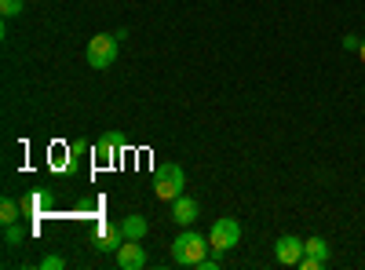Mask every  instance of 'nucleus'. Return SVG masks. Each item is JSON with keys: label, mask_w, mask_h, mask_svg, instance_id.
<instances>
[{"label": "nucleus", "mask_w": 365, "mask_h": 270, "mask_svg": "<svg viewBox=\"0 0 365 270\" xmlns=\"http://www.w3.org/2000/svg\"><path fill=\"white\" fill-rule=\"evenodd\" d=\"M208 252H212L208 234H197V230H190V227L172 242V263H175V266H197Z\"/></svg>", "instance_id": "obj_1"}, {"label": "nucleus", "mask_w": 365, "mask_h": 270, "mask_svg": "<svg viewBox=\"0 0 365 270\" xmlns=\"http://www.w3.org/2000/svg\"><path fill=\"white\" fill-rule=\"evenodd\" d=\"M182 187H187V172H182V165L165 161V165L154 168V197L158 201H175L182 194Z\"/></svg>", "instance_id": "obj_2"}, {"label": "nucleus", "mask_w": 365, "mask_h": 270, "mask_svg": "<svg viewBox=\"0 0 365 270\" xmlns=\"http://www.w3.org/2000/svg\"><path fill=\"white\" fill-rule=\"evenodd\" d=\"M117 51H120V41H117V37L96 33V37L88 41V48H84V58H88L91 70H110V66L117 63Z\"/></svg>", "instance_id": "obj_3"}, {"label": "nucleus", "mask_w": 365, "mask_h": 270, "mask_svg": "<svg viewBox=\"0 0 365 270\" xmlns=\"http://www.w3.org/2000/svg\"><path fill=\"white\" fill-rule=\"evenodd\" d=\"M237 242H241V223H237L234 216H223V219L212 223V230H208V245H212V252H216V256H227Z\"/></svg>", "instance_id": "obj_4"}, {"label": "nucleus", "mask_w": 365, "mask_h": 270, "mask_svg": "<svg viewBox=\"0 0 365 270\" xmlns=\"http://www.w3.org/2000/svg\"><path fill=\"white\" fill-rule=\"evenodd\" d=\"M91 245L99 252H117L125 245V234H120V223H110V219H99L96 223V237H91Z\"/></svg>", "instance_id": "obj_5"}, {"label": "nucleus", "mask_w": 365, "mask_h": 270, "mask_svg": "<svg viewBox=\"0 0 365 270\" xmlns=\"http://www.w3.org/2000/svg\"><path fill=\"white\" fill-rule=\"evenodd\" d=\"M325 263H329V242H325V237H307V242H303L299 266L303 270H322Z\"/></svg>", "instance_id": "obj_6"}, {"label": "nucleus", "mask_w": 365, "mask_h": 270, "mask_svg": "<svg viewBox=\"0 0 365 270\" xmlns=\"http://www.w3.org/2000/svg\"><path fill=\"white\" fill-rule=\"evenodd\" d=\"M274 256H278L282 266H299V259H303V237H296V234H282V237H278V245H274Z\"/></svg>", "instance_id": "obj_7"}, {"label": "nucleus", "mask_w": 365, "mask_h": 270, "mask_svg": "<svg viewBox=\"0 0 365 270\" xmlns=\"http://www.w3.org/2000/svg\"><path fill=\"white\" fill-rule=\"evenodd\" d=\"M113 263H117L120 270H139V266H146V249H143V242H125V245L113 252Z\"/></svg>", "instance_id": "obj_8"}, {"label": "nucleus", "mask_w": 365, "mask_h": 270, "mask_svg": "<svg viewBox=\"0 0 365 270\" xmlns=\"http://www.w3.org/2000/svg\"><path fill=\"white\" fill-rule=\"evenodd\" d=\"M120 132H106L103 139H96V146H91V157H96V165H113L117 154H120Z\"/></svg>", "instance_id": "obj_9"}, {"label": "nucleus", "mask_w": 365, "mask_h": 270, "mask_svg": "<svg viewBox=\"0 0 365 270\" xmlns=\"http://www.w3.org/2000/svg\"><path fill=\"white\" fill-rule=\"evenodd\" d=\"M197 216H201V208H197V201H194V197L179 194V197L172 201V219H175L179 227H190V223H197Z\"/></svg>", "instance_id": "obj_10"}, {"label": "nucleus", "mask_w": 365, "mask_h": 270, "mask_svg": "<svg viewBox=\"0 0 365 270\" xmlns=\"http://www.w3.org/2000/svg\"><path fill=\"white\" fill-rule=\"evenodd\" d=\"M146 230H150V223H146V216H139V212L120 219V234H125V242H143Z\"/></svg>", "instance_id": "obj_11"}, {"label": "nucleus", "mask_w": 365, "mask_h": 270, "mask_svg": "<svg viewBox=\"0 0 365 270\" xmlns=\"http://www.w3.org/2000/svg\"><path fill=\"white\" fill-rule=\"evenodd\" d=\"M22 219V204L19 201H11V197H4V201H0V223H19Z\"/></svg>", "instance_id": "obj_12"}, {"label": "nucleus", "mask_w": 365, "mask_h": 270, "mask_svg": "<svg viewBox=\"0 0 365 270\" xmlns=\"http://www.w3.org/2000/svg\"><path fill=\"white\" fill-rule=\"evenodd\" d=\"M4 242H8L11 249H19V245L26 242V227H22V223H8V227H4Z\"/></svg>", "instance_id": "obj_13"}, {"label": "nucleus", "mask_w": 365, "mask_h": 270, "mask_svg": "<svg viewBox=\"0 0 365 270\" xmlns=\"http://www.w3.org/2000/svg\"><path fill=\"white\" fill-rule=\"evenodd\" d=\"M41 204H44V194H29V197H22V216H37V212H41Z\"/></svg>", "instance_id": "obj_14"}, {"label": "nucleus", "mask_w": 365, "mask_h": 270, "mask_svg": "<svg viewBox=\"0 0 365 270\" xmlns=\"http://www.w3.org/2000/svg\"><path fill=\"white\" fill-rule=\"evenodd\" d=\"M22 8H26V0H0V15H4V19L22 15Z\"/></svg>", "instance_id": "obj_15"}, {"label": "nucleus", "mask_w": 365, "mask_h": 270, "mask_svg": "<svg viewBox=\"0 0 365 270\" xmlns=\"http://www.w3.org/2000/svg\"><path fill=\"white\" fill-rule=\"evenodd\" d=\"M41 266H44V270H63V266H66V259H63V256H44V259H41Z\"/></svg>", "instance_id": "obj_16"}, {"label": "nucleus", "mask_w": 365, "mask_h": 270, "mask_svg": "<svg viewBox=\"0 0 365 270\" xmlns=\"http://www.w3.org/2000/svg\"><path fill=\"white\" fill-rule=\"evenodd\" d=\"M220 263H223V259H220L216 252H212V256H205V259L197 263V270H220Z\"/></svg>", "instance_id": "obj_17"}, {"label": "nucleus", "mask_w": 365, "mask_h": 270, "mask_svg": "<svg viewBox=\"0 0 365 270\" xmlns=\"http://www.w3.org/2000/svg\"><path fill=\"white\" fill-rule=\"evenodd\" d=\"M344 48H347V51H358V48H361V37L347 33V37H344Z\"/></svg>", "instance_id": "obj_18"}, {"label": "nucleus", "mask_w": 365, "mask_h": 270, "mask_svg": "<svg viewBox=\"0 0 365 270\" xmlns=\"http://www.w3.org/2000/svg\"><path fill=\"white\" fill-rule=\"evenodd\" d=\"M358 58H361V63H365V37H361V48H358Z\"/></svg>", "instance_id": "obj_19"}]
</instances>
